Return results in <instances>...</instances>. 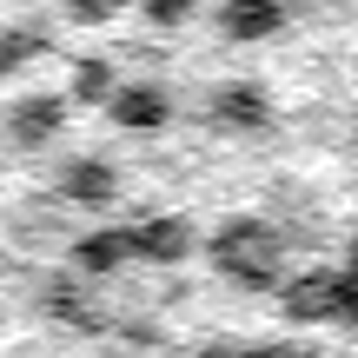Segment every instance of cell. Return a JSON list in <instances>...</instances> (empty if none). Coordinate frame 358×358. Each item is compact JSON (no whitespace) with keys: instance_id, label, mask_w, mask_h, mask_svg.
Segmentation results:
<instances>
[{"instance_id":"obj_1","label":"cell","mask_w":358,"mask_h":358,"mask_svg":"<svg viewBox=\"0 0 358 358\" xmlns=\"http://www.w3.org/2000/svg\"><path fill=\"white\" fill-rule=\"evenodd\" d=\"M206 252H213V272L232 285H245V292H279L292 272H285V232L272 226V219H226V226L206 239Z\"/></svg>"},{"instance_id":"obj_2","label":"cell","mask_w":358,"mask_h":358,"mask_svg":"<svg viewBox=\"0 0 358 358\" xmlns=\"http://www.w3.org/2000/svg\"><path fill=\"white\" fill-rule=\"evenodd\" d=\"M345 306H352L345 279H338V272H325V266H312V272H292V279L279 285V312H285L292 325H332Z\"/></svg>"},{"instance_id":"obj_3","label":"cell","mask_w":358,"mask_h":358,"mask_svg":"<svg viewBox=\"0 0 358 358\" xmlns=\"http://www.w3.org/2000/svg\"><path fill=\"white\" fill-rule=\"evenodd\" d=\"M206 120L232 140H252V133H272V93L259 80H219L213 100H206Z\"/></svg>"},{"instance_id":"obj_4","label":"cell","mask_w":358,"mask_h":358,"mask_svg":"<svg viewBox=\"0 0 358 358\" xmlns=\"http://www.w3.org/2000/svg\"><path fill=\"white\" fill-rule=\"evenodd\" d=\"M106 120H113L120 133H133V140H153V133L173 127V93L159 87V80H120Z\"/></svg>"},{"instance_id":"obj_5","label":"cell","mask_w":358,"mask_h":358,"mask_svg":"<svg viewBox=\"0 0 358 358\" xmlns=\"http://www.w3.org/2000/svg\"><path fill=\"white\" fill-rule=\"evenodd\" d=\"M127 239H133V259H146V266H179V259H192L199 232L179 213H153V219H140V226H127Z\"/></svg>"},{"instance_id":"obj_6","label":"cell","mask_w":358,"mask_h":358,"mask_svg":"<svg viewBox=\"0 0 358 358\" xmlns=\"http://www.w3.org/2000/svg\"><path fill=\"white\" fill-rule=\"evenodd\" d=\"M60 199L66 206H87V213H106V206L120 199V166L100 153H73L60 166Z\"/></svg>"},{"instance_id":"obj_7","label":"cell","mask_w":358,"mask_h":358,"mask_svg":"<svg viewBox=\"0 0 358 358\" xmlns=\"http://www.w3.org/2000/svg\"><path fill=\"white\" fill-rule=\"evenodd\" d=\"M60 127H66V100L60 93H27V100H13V113H7V140L20 146V153L53 146Z\"/></svg>"},{"instance_id":"obj_8","label":"cell","mask_w":358,"mask_h":358,"mask_svg":"<svg viewBox=\"0 0 358 358\" xmlns=\"http://www.w3.org/2000/svg\"><path fill=\"white\" fill-rule=\"evenodd\" d=\"M285 20H292L285 0H219V34L232 47H259V40L285 34Z\"/></svg>"},{"instance_id":"obj_9","label":"cell","mask_w":358,"mask_h":358,"mask_svg":"<svg viewBox=\"0 0 358 358\" xmlns=\"http://www.w3.org/2000/svg\"><path fill=\"white\" fill-rule=\"evenodd\" d=\"M73 272L80 279H113L120 266L133 259V239H127V226H93V232H80L73 239Z\"/></svg>"},{"instance_id":"obj_10","label":"cell","mask_w":358,"mask_h":358,"mask_svg":"<svg viewBox=\"0 0 358 358\" xmlns=\"http://www.w3.org/2000/svg\"><path fill=\"white\" fill-rule=\"evenodd\" d=\"M47 312H53L60 325H73V332H100V325H106L100 299H93L80 279H47Z\"/></svg>"},{"instance_id":"obj_11","label":"cell","mask_w":358,"mask_h":358,"mask_svg":"<svg viewBox=\"0 0 358 358\" xmlns=\"http://www.w3.org/2000/svg\"><path fill=\"white\" fill-rule=\"evenodd\" d=\"M113 93H120L113 60H80L66 80V106H113Z\"/></svg>"},{"instance_id":"obj_12","label":"cell","mask_w":358,"mask_h":358,"mask_svg":"<svg viewBox=\"0 0 358 358\" xmlns=\"http://www.w3.org/2000/svg\"><path fill=\"white\" fill-rule=\"evenodd\" d=\"M47 47H53L47 27H7V34H0V80H13L20 66H34Z\"/></svg>"},{"instance_id":"obj_13","label":"cell","mask_w":358,"mask_h":358,"mask_svg":"<svg viewBox=\"0 0 358 358\" xmlns=\"http://www.w3.org/2000/svg\"><path fill=\"white\" fill-rule=\"evenodd\" d=\"M140 7V20H153V27H186L192 13H199V0H133Z\"/></svg>"},{"instance_id":"obj_14","label":"cell","mask_w":358,"mask_h":358,"mask_svg":"<svg viewBox=\"0 0 358 358\" xmlns=\"http://www.w3.org/2000/svg\"><path fill=\"white\" fill-rule=\"evenodd\" d=\"M239 358H319L306 345H285V338H272V345H239Z\"/></svg>"},{"instance_id":"obj_15","label":"cell","mask_w":358,"mask_h":358,"mask_svg":"<svg viewBox=\"0 0 358 358\" xmlns=\"http://www.w3.org/2000/svg\"><path fill=\"white\" fill-rule=\"evenodd\" d=\"M73 20H113V0H60Z\"/></svg>"},{"instance_id":"obj_16","label":"cell","mask_w":358,"mask_h":358,"mask_svg":"<svg viewBox=\"0 0 358 358\" xmlns=\"http://www.w3.org/2000/svg\"><path fill=\"white\" fill-rule=\"evenodd\" d=\"M192 358H239V345H226V338H213V345H199Z\"/></svg>"}]
</instances>
